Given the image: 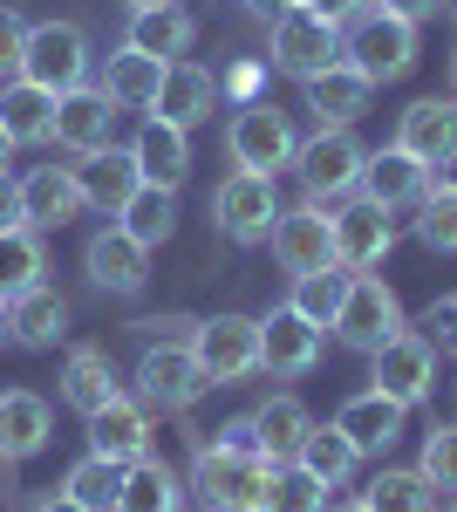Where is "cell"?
I'll return each instance as SVG.
<instances>
[{"label": "cell", "mask_w": 457, "mask_h": 512, "mask_svg": "<svg viewBox=\"0 0 457 512\" xmlns=\"http://www.w3.org/2000/svg\"><path fill=\"white\" fill-rule=\"evenodd\" d=\"M369 96H376V82L362 76V69H348V62L307 76V110H314L321 123H355L362 110H369Z\"/></svg>", "instance_id": "obj_28"}, {"label": "cell", "mask_w": 457, "mask_h": 512, "mask_svg": "<svg viewBox=\"0 0 457 512\" xmlns=\"http://www.w3.org/2000/svg\"><path fill=\"white\" fill-rule=\"evenodd\" d=\"M417 239L430 253H457V185H437V192L417 198Z\"/></svg>", "instance_id": "obj_41"}, {"label": "cell", "mask_w": 457, "mask_h": 512, "mask_svg": "<svg viewBox=\"0 0 457 512\" xmlns=\"http://www.w3.org/2000/svg\"><path fill=\"white\" fill-rule=\"evenodd\" d=\"M62 403H76L82 417L103 410V403H116L110 355H103V349H76V355H69V369H62Z\"/></svg>", "instance_id": "obj_35"}, {"label": "cell", "mask_w": 457, "mask_h": 512, "mask_svg": "<svg viewBox=\"0 0 457 512\" xmlns=\"http://www.w3.org/2000/svg\"><path fill=\"white\" fill-rule=\"evenodd\" d=\"M116 512H185V485H178V472L164 465V458H137V465H123V499H116Z\"/></svg>", "instance_id": "obj_29"}, {"label": "cell", "mask_w": 457, "mask_h": 512, "mask_svg": "<svg viewBox=\"0 0 457 512\" xmlns=\"http://www.w3.org/2000/svg\"><path fill=\"white\" fill-rule=\"evenodd\" d=\"M437 492H457V424H430L423 431V465H417Z\"/></svg>", "instance_id": "obj_42"}, {"label": "cell", "mask_w": 457, "mask_h": 512, "mask_svg": "<svg viewBox=\"0 0 457 512\" xmlns=\"http://www.w3.org/2000/svg\"><path fill=\"white\" fill-rule=\"evenodd\" d=\"M62 492H69V499H76L82 512H116V499H123V465H116V458H96V451H89L76 472L62 478Z\"/></svg>", "instance_id": "obj_36"}, {"label": "cell", "mask_w": 457, "mask_h": 512, "mask_svg": "<svg viewBox=\"0 0 457 512\" xmlns=\"http://www.w3.org/2000/svg\"><path fill=\"white\" fill-rule=\"evenodd\" d=\"M342 62L362 69L369 82L410 76V62H417V28L396 21V14H382V7H362V14L342 28Z\"/></svg>", "instance_id": "obj_2"}, {"label": "cell", "mask_w": 457, "mask_h": 512, "mask_svg": "<svg viewBox=\"0 0 457 512\" xmlns=\"http://www.w3.org/2000/svg\"><path fill=\"white\" fill-rule=\"evenodd\" d=\"M0 130L14 137V144H48L55 137V96L35 89V82H7L0 89Z\"/></svg>", "instance_id": "obj_31"}, {"label": "cell", "mask_w": 457, "mask_h": 512, "mask_svg": "<svg viewBox=\"0 0 457 512\" xmlns=\"http://www.w3.org/2000/svg\"><path fill=\"white\" fill-rule=\"evenodd\" d=\"M328 512H369V506H362V499H348V506H328Z\"/></svg>", "instance_id": "obj_53"}, {"label": "cell", "mask_w": 457, "mask_h": 512, "mask_svg": "<svg viewBox=\"0 0 457 512\" xmlns=\"http://www.w3.org/2000/svg\"><path fill=\"white\" fill-rule=\"evenodd\" d=\"M0 335H7V301H0Z\"/></svg>", "instance_id": "obj_55"}, {"label": "cell", "mask_w": 457, "mask_h": 512, "mask_svg": "<svg viewBox=\"0 0 457 512\" xmlns=\"http://www.w3.org/2000/svg\"><path fill=\"white\" fill-rule=\"evenodd\" d=\"M417 335L430 342V349H457V294H451V301H430V308H423Z\"/></svg>", "instance_id": "obj_43"}, {"label": "cell", "mask_w": 457, "mask_h": 512, "mask_svg": "<svg viewBox=\"0 0 457 512\" xmlns=\"http://www.w3.org/2000/svg\"><path fill=\"white\" fill-rule=\"evenodd\" d=\"M314 362H321V328L294 308H273L260 321V369L267 376H307Z\"/></svg>", "instance_id": "obj_16"}, {"label": "cell", "mask_w": 457, "mask_h": 512, "mask_svg": "<svg viewBox=\"0 0 457 512\" xmlns=\"http://www.w3.org/2000/svg\"><path fill=\"white\" fill-rule=\"evenodd\" d=\"M0 506H7V492H0Z\"/></svg>", "instance_id": "obj_58"}, {"label": "cell", "mask_w": 457, "mask_h": 512, "mask_svg": "<svg viewBox=\"0 0 457 512\" xmlns=\"http://www.w3.org/2000/svg\"><path fill=\"white\" fill-rule=\"evenodd\" d=\"M212 219H219V233L239 239V246L267 239L273 219H280V192H273V178H260V171H232L226 185L212 192Z\"/></svg>", "instance_id": "obj_11"}, {"label": "cell", "mask_w": 457, "mask_h": 512, "mask_svg": "<svg viewBox=\"0 0 457 512\" xmlns=\"http://www.w3.org/2000/svg\"><path fill=\"white\" fill-rule=\"evenodd\" d=\"M451 512H457V506H451Z\"/></svg>", "instance_id": "obj_60"}, {"label": "cell", "mask_w": 457, "mask_h": 512, "mask_svg": "<svg viewBox=\"0 0 457 512\" xmlns=\"http://www.w3.org/2000/svg\"><path fill=\"white\" fill-rule=\"evenodd\" d=\"M191 41H198V21H191L178 0H164V7H137V14H130V48H137V55L178 62Z\"/></svg>", "instance_id": "obj_26"}, {"label": "cell", "mask_w": 457, "mask_h": 512, "mask_svg": "<svg viewBox=\"0 0 457 512\" xmlns=\"http://www.w3.org/2000/svg\"><path fill=\"white\" fill-rule=\"evenodd\" d=\"M191 355H198V369H205L212 383H246V376L260 369V321H246V315L198 321Z\"/></svg>", "instance_id": "obj_9"}, {"label": "cell", "mask_w": 457, "mask_h": 512, "mask_svg": "<svg viewBox=\"0 0 457 512\" xmlns=\"http://www.w3.org/2000/svg\"><path fill=\"white\" fill-rule=\"evenodd\" d=\"M89 451H96V458H116V465H137V458L151 451V417H144V403L116 396L103 410H89Z\"/></svg>", "instance_id": "obj_21"}, {"label": "cell", "mask_w": 457, "mask_h": 512, "mask_svg": "<svg viewBox=\"0 0 457 512\" xmlns=\"http://www.w3.org/2000/svg\"><path fill=\"white\" fill-rule=\"evenodd\" d=\"M226 151H232V164L239 171H260V178H280L287 164H294V123L280 117L273 103H246L239 117H232V130H226Z\"/></svg>", "instance_id": "obj_5"}, {"label": "cell", "mask_w": 457, "mask_h": 512, "mask_svg": "<svg viewBox=\"0 0 457 512\" xmlns=\"http://www.w3.org/2000/svg\"><path fill=\"white\" fill-rule=\"evenodd\" d=\"M21 76L48 89V96H69L89 82V35L76 21H41L28 28V48H21Z\"/></svg>", "instance_id": "obj_4"}, {"label": "cell", "mask_w": 457, "mask_h": 512, "mask_svg": "<svg viewBox=\"0 0 457 512\" xmlns=\"http://www.w3.org/2000/svg\"><path fill=\"white\" fill-rule=\"evenodd\" d=\"M294 465H307L321 485H348V478H355V465H362V451L348 444L342 424H307L301 451H294Z\"/></svg>", "instance_id": "obj_32"}, {"label": "cell", "mask_w": 457, "mask_h": 512, "mask_svg": "<svg viewBox=\"0 0 457 512\" xmlns=\"http://www.w3.org/2000/svg\"><path fill=\"white\" fill-rule=\"evenodd\" d=\"M396 144L417 164H444L457 151V96H423V103H410L403 123H396Z\"/></svg>", "instance_id": "obj_20"}, {"label": "cell", "mask_w": 457, "mask_h": 512, "mask_svg": "<svg viewBox=\"0 0 457 512\" xmlns=\"http://www.w3.org/2000/svg\"><path fill=\"white\" fill-rule=\"evenodd\" d=\"M7 335L14 342H28V349H55L62 335H69V301L55 294V287H28V294H14L7 301Z\"/></svg>", "instance_id": "obj_25"}, {"label": "cell", "mask_w": 457, "mask_h": 512, "mask_svg": "<svg viewBox=\"0 0 457 512\" xmlns=\"http://www.w3.org/2000/svg\"><path fill=\"white\" fill-rule=\"evenodd\" d=\"M335 62H342V28L321 21L314 7H294V14L273 21V69L307 82V76H321V69H335Z\"/></svg>", "instance_id": "obj_8"}, {"label": "cell", "mask_w": 457, "mask_h": 512, "mask_svg": "<svg viewBox=\"0 0 457 512\" xmlns=\"http://www.w3.org/2000/svg\"><path fill=\"white\" fill-rule=\"evenodd\" d=\"M21 48H28V21L14 7H0V69H21Z\"/></svg>", "instance_id": "obj_45"}, {"label": "cell", "mask_w": 457, "mask_h": 512, "mask_svg": "<svg viewBox=\"0 0 457 512\" xmlns=\"http://www.w3.org/2000/svg\"><path fill=\"white\" fill-rule=\"evenodd\" d=\"M267 478H273V465L260 451H232V444H198V465H191L198 499L219 512H260Z\"/></svg>", "instance_id": "obj_1"}, {"label": "cell", "mask_w": 457, "mask_h": 512, "mask_svg": "<svg viewBox=\"0 0 457 512\" xmlns=\"http://www.w3.org/2000/svg\"><path fill=\"white\" fill-rule=\"evenodd\" d=\"M389 246H396V219H389L382 205L355 198V205H342V212H335V260H342L348 274L382 267V260H389Z\"/></svg>", "instance_id": "obj_13"}, {"label": "cell", "mask_w": 457, "mask_h": 512, "mask_svg": "<svg viewBox=\"0 0 457 512\" xmlns=\"http://www.w3.org/2000/svg\"><path fill=\"white\" fill-rule=\"evenodd\" d=\"M444 7H451V14H457V0H444Z\"/></svg>", "instance_id": "obj_57"}, {"label": "cell", "mask_w": 457, "mask_h": 512, "mask_svg": "<svg viewBox=\"0 0 457 512\" xmlns=\"http://www.w3.org/2000/svg\"><path fill=\"white\" fill-rule=\"evenodd\" d=\"M437 171H444V185H457V151H451L444 164H437Z\"/></svg>", "instance_id": "obj_51"}, {"label": "cell", "mask_w": 457, "mask_h": 512, "mask_svg": "<svg viewBox=\"0 0 457 512\" xmlns=\"http://www.w3.org/2000/svg\"><path fill=\"white\" fill-rule=\"evenodd\" d=\"M110 130H116V103L103 96V89H69V96H55V144L62 151H76V158H89V151H110Z\"/></svg>", "instance_id": "obj_14"}, {"label": "cell", "mask_w": 457, "mask_h": 512, "mask_svg": "<svg viewBox=\"0 0 457 512\" xmlns=\"http://www.w3.org/2000/svg\"><path fill=\"white\" fill-rule=\"evenodd\" d=\"M267 239H273V260H280L294 280L321 274V267H342V260H335V212H328V205H314V198L294 205V212H280Z\"/></svg>", "instance_id": "obj_6"}, {"label": "cell", "mask_w": 457, "mask_h": 512, "mask_svg": "<svg viewBox=\"0 0 457 512\" xmlns=\"http://www.w3.org/2000/svg\"><path fill=\"white\" fill-rule=\"evenodd\" d=\"M348 280H355L348 267H321V274H301V280H294V301H287V308H294V315H307L314 328H335Z\"/></svg>", "instance_id": "obj_38"}, {"label": "cell", "mask_w": 457, "mask_h": 512, "mask_svg": "<svg viewBox=\"0 0 457 512\" xmlns=\"http://www.w3.org/2000/svg\"><path fill=\"white\" fill-rule=\"evenodd\" d=\"M301 7H314L321 21H335V28H348V21H355V14H362L369 0H301Z\"/></svg>", "instance_id": "obj_48"}, {"label": "cell", "mask_w": 457, "mask_h": 512, "mask_svg": "<svg viewBox=\"0 0 457 512\" xmlns=\"http://www.w3.org/2000/svg\"><path fill=\"white\" fill-rule=\"evenodd\" d=\"M137 390H144V410H191L198 396L212 390V376L198 369V355L191 349H164V342H151L144 349V362H137Z\"/></svg>", "instance_id": "obj_12"}, {"label": "cell", "mask_w": 457, "mask_h": 512, "mask_svg": "<svg viewBox=\"0 0 457 512\" xmlns=\"http://www.w3.org/2000/svg\"><path fill=\"white\" fill-rule=\"evenodd\" d=\"M348 431V444L362 451V458H382L396 437H403V403L396 396H382V390H362V396H348L342 403V417H335Z\"/></svg>", "instance_id": "obj_23"}, {"label": "cell", "mask_w": 457, "mask_h": 512, "mask_svg": "<svg viewBox=\"0 0 457 512\" xmlns=\"http://www.w3.org/2000/svg\"><path fill=\"white\" fill-rule=\"evenodd\" d=\"M369 7H382V14H396V21H410V28H417V21H430L444 0H369Z\"/></svg>", "instance_id": "obj_46"}, {"label": "cell", "mask_w": 457, "mask_h": 512, "mask_svg": "<svg viewBox=\"0 0 457 512\" xmlns=\"http://www.w3.org/2000/svg\"><path fill=\"white\" fill-rule=\"evenodd\" d=\"M41 280V239L28 226H14V233H0V301H14V294H28Z\"/></svg>", "instance_id": "obj_40"}, {"label": "cell", "mask_w": 457, "mask_h": 512, "mask_svg": "<svg viewBox=\"0 0 457 512\" xmlns=\"http://www.w3.org/2000/svg\"><path fill=\"white\" fill-rule=\"evenodd\" d=\"M137 328H144V349H151V342H164V349H191V335H198L191 315H151V321H137Z\"/></svg>", "instance_id": "obj_44"}, {"label": "cell", "mask_w": 457, "mask_h": 512, "mask_svg": "<svg viewBox=\"0 0 457 512\" xmlns=\"http://www.w3.org/2000/svg\"><path fill=\"white\" fill-rule=\"evenodd\" d=\"M7 158H14V137H7V130H0V164H7Z\"/></svg>", "instance_id": "obj_52"}, {"label": "cell", "mask_w": 457, "mask_h": 512, "mask_svg": "<svg viewBox=\"0 0 457 512\" xmlns=\"http://www.w3.org/2000/svg\"><path fill=\"white\" fill-rule=\"evenodd\" d=\"M307 424H314V417H307L294 396H273V403L253 410V437H260V451H267V465H287V458L301 451Z\"/></svg>", "instance_id": "obj_34"}, {"label": "cell", "mask_w": 457, "mask_h": 512, "mask_svg": "<svg viewBox=\"0 0 457 512\" xmlns=\"http://www.w3.org/2000/svg\"><path fill=\"white\" fill-rule=\"evenodd\" d=\"M430 192V164H417L403 144H389V151H369L362 158V198L382 205V212H396V205H417Z\"/></svg>", "instance_id": "obj_19"}, {"label": "cell", "mask_w": 457, "mask_h": 512, "mask_svg": "<svg viewBox=\"0 0 457 512\" xmlns=\"http://www.w3.org/2000/svg\"><path fill=\"white\" fill-rule=\"evenodd\" d=\"M76 171V192H82V205H96L103 219H116L130 198H137V185H144V171H137V158L130 151H89L82 164H69Z\"/></svg>", "instance_id": "obj_17"}, {"label": "cell", "mask_w": 457, "mask_h": 512, "mask_svg": "<svg viewBox=\"0 0 457 512\" xmlns=\"http://www.w3.org/2000/svg\"><path fill=\"white\" fill-rule=\"evenodd\" d=\"M212 103H219V82H212V69H198V62H171V69H164V89H157V103H151V117L191 130V123L212 117Z\"/></svg>", "instance_id": "obj_22"}, {"label": "cell", "mask_w": 457, "mask_h": 512, "mask_svg": "<svg viewBox=\"0 0 457 512\" xmlns=\"http://www.w3.org/2000/svg\"><path fill=\"white\" fill-rule=\"evenodd\" d=\"M451 82H457V55H451Z\"/></svg>", "instance_id": "obj_56"}, {"label": "cell", "mask_w": 457, "mask_h": 512, "mask_svg": "<svg viewBox=\"0 0 457 512\" xmlns=\"http://www.w3.org/2000/svg\"><path fill=\"white\" fill-rule=\"evenodd\" d=\"M369 362H376V376H369V383H376L382 396H396L403 410L437 390V349L423 342L417 328H396V335H389V342H382Z\"/></svg>", "instance_id": "obj_10"}, {"label": "cell", "mask_w": 457, "mask_h": 512, "mask_svg": "<svg viewBox=\"0 0 457 512\" xmlns=\"http://www.w3.org/2000/svg\"><path fill=\"white\" fill-rule=\"evenodd\" d=\"M116 226L137 239L144 253H151V246H164V239H171V226H178V192H164V185H137V198L116 212Z\"/></svg>", "instance_id": "obj_33"}, {"label": "cell", "mask_w": 457, "mask_h": 512, "mask_svg": "<svg viewBox=\"0 0 457 512\" xmlns=\"http://www.w3.org/2000/svg\"><path fill=\"white\" fill-rule=\"evenodd\" d=\"M82 267H89V280H96L103 294H144V280H151V253L123 233V226H103V233L82 246Z\"/></svg>", "instance_id": "obj_15"}, {"label": "cell", "mask_w": 457, "mask_h": 512, "mask_svg": "<svg viewBox=\"0 0 457 512\" xmlns=\"http://www.w3.org/2000/svg\"><path fill=\"white\" fill-rule=\"evenodd\" d=\"M260 512H328V485L307 472V465H294V458H287V465H273Z\"/></svg>", "instance_id": "obj_37"}, {"label": "cell", "mask_w": 457, "mask_h": 512, "mask_svg": "<svg viewBox=\"0 0 457 512\" xmlns=\"http://www.w3.org/2000/svg\"><path fill=\"white\" fill-rule=\"evenodd\" d=\"M164 69L171 62H157V55H137L130 41L110 55V69H103V96H110L116 110H151L157 89H164Z\"/></svg>", "instance_id": "obj_27"}, {"label": "cell", "mask_w": 457, "mask_h": 512, "mask_svg": "<svg viewBox=\"0 0 457 512\" xmlns=\"http://www.w3.org/2000/svg\"><path fill=\"white\" fill-rule=\"evenodd\" d=\"M396 328H410V321H403V301L389 294V280H376V274H355V280H348L342 315H335V335H342L348 349L376 355Z\"/></svg>", "instance_id": "obj_7"}, {"label": "cell", "mask_w": 457, "mask_h": 512, "mask_svg": "<svg viewBox=\"0 0 457 512\" xmlns=\"http://www.w3.org/2000/svg\"><path fill=\"white\" fill-rule=\"evenodd\" d=\"M14 226H28V219H21V185L0 171V233H14Z\"/></svg>", "instance_id": "obj_47"}, {"label": "cell", "mask_w": 457, "mask_h": 512, "mask_svg": "<svg viewBox=\"0 0 457 512\" xmlns=\"http://www.w3.org/2000/svg\"><path fill=\"white\" fill-rule=\"evenodd\" d=\"M48 431H55V417H48V403L35 390L0 396V458H35L48 444Z\"/></svg>", "instance_id": "obj_30"}, {"label": "cell", "mask_w": 457, "mask_h": 512, "mask_svg": "<svg viewBox=\"0 0 457 512\" xmlns=\"http://www.w3.org/2000/svg\"><path fill=\"white\" fill-rule=\"evenodd\" d=\"M76 212H82V192H76V171L69 164H35L21 178V219H28V233H55Z\"/></svg>", "instance_id": "obj_18"}, {"label": "cell", "mask_w": 457, "mask_h": 512, "mask_svg": "<svg viewBox=\"0 0 457 512\" xmlns=\"http://www.w3.org/2000/svg\"><path fill=\"white\" fill-rule=\"evenodd\" d=\"M301 0H246V14H260V21H280V14H294Z\"/></svg>", "instance_id": "obj_49"}, {"label": "cell", "mask_w": 457, "mask_h": 512, "mask_svg": "<svg viewBox=\"0 0 457 512\" xmlns=\"http://www.w3.org/2000/svg\"><path fill=\"white\" fill-rule=\"evenodd\" d=\"M123 7H130V14H137V7H164V0H123Z\"/></svg>", "instance_id": "obj_54"}, {"label": "cell", "mask_w": 457, "mask_h": 512, "mask_svg": "<svg viewBox=\"0 0 457 512\" xmlns=\"http://www.w3.org/2000/svg\"><path fill=\"white\" fill-rule=\"evenodd\" d=\"M35 512H82V506L69 499V492H41V499H35Z\"/></svg>", "instance_id": "obj_50"}, {"label": "cell", "mask_w": 457, "mask_h": 512, "mask_svg": "<svg viewBox=\"0 0 457 512\" xmlns=\"http://www.w3.org/2000/svg\"><path fill=\"white\" fill-rule=\"evenodd\" d=\"M369 512H437V485L423 472H376V485L362 492Z\"/></svg>", "instance_id": "obj_39"}, {"label": "cell", "mask_w": 457, "mask_h": 512, "mask_svg": "<svg viewBox=\"0 0 457 512\" xmlns=\"http://www.w3.org/2000/svg\"><path fill=\"white\" fill-rule=\"evenodd\" d=\"M362 158H369V151L355 144L348 123H321L301 151H294V171H301V185H307L314 205H335V198H348L362 185Z\"/></svg>", "instance_id": "obj_3"}, {"label": "cell", "mask_w": 457, "mask_h": 512, "mask_svg": "<svg viewBox=\"0 0 457 512\" xmlns=\"http://www.w3.org/2000/svg\"><path fill=\"white\" fill-rule=\"evenodd\" d=\"M130 158H137V171H144V185H164V192H178L191 171V144L178 123L151 117L144 130H137V144H130Z\"/></svg>", "instance_id": "obj_24"}, {"label": "cell", "mask_w": 457, "mask_h": 512, "mask_svg": "<svg viewBox=\"0 0 457 512\" xmlns=\"http://www.w3.org/2000/svg\"><path fill=\"white\" fill-rule=\"evenodd\" d=\"M205 512H219V506H205Z\"/></svg>", "instance_id": "obj_59"}]
</instances>
